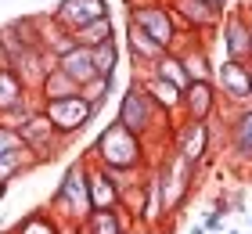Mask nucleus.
Segmentation results:
<instances>
[{"label":"nucleus","mask_w":252,"mask_h":234,"mask_svg":"<svg viewBox=\"0 0 252 234\" xmlns=\"http://www.w3.org/2000/svg\"><path fill=\"white\" fill-rule=\"evenodd\" d=\"M94 51V72L101 76V79H112L119 72V62H123V51H119V40L112 36V40H105V43H97V47H90Z\"/></svg>","instance_id":"4be33fe9"},{"label":"nucleus","mask_w":252,"mask_h":234,"mask_svg":"<svg viewBox=\"0 0 252 234\" xmlns=\"http://www.w3.org/2000/svg\"><path fill=\"white\" fill-rule=\"evenodd\" d=\"M133 234H137V231H133Z\"/></svg>","instance_id":"4c0bfd02"},{"label":"nucleus","mask_w":252,"mask_h":234,"mask_svg":"<svg viewBox=\"0 0 252 234\" xmlns=\"http://www.w3.org/2000/svg\"><path fill=\"white\" fill-rule=\"evenodd\" d=\"M47 209L62 224H83L90 213V191H87V159L79 155L76 162H68L58 187H54Z\"/></svg>","instance_id":"7ed1b4c3"},{"label":"nucleus","mask_w":252,"mask_h":234,"mask_svg":"<svg viewBox=\"0 0 252 234\" xmlns=\"http://www.w3.org/2000/svg\"><path fill=\"white\" fill-rule=\"evenodd\" d=\"M220 112V90L213 79H191L180 90V115L198 123H213V115Z\"/></svg>","instance_id":"9d476101"},{"label":"nucleus","mask_w":252,"mask_h":234,"mask_svg":"<svg viewBox=\"0 0 252 234\" xmlns=\"http://www.w3.org/2000/svg\"><path fill=\"white\" fill-rule=\"evenodd\" d=\"M32 94H36V101H58V98H72V94H79V83L54 65L51 72L40 79V87L32 90Z\"/></svg>","instance_id":"6ab92c4d"},{"label":"nucleus","mask_w":252,"mask_h":234,"mask_svg":"<svg viewBox=\"0 0 252 234\" xmlns=\"http://www.w3.org/2000/svg\"><path fill=\"white\" fill-rule=\"evenodd\" d=\"M29 94H32V90L22 83V76L15 72V68H11V65H0V115L11 112L18 101H26Z\"/></svg>","instance_id":"412c9836"},{"label":"nucleus","mask_w":252,"mask_h":234,"mask_svg":"<svg viewBox=\"0 0 252 234\" xmlns=\"http://www.w3.org/2000/svg\"><path fill=\"white\" fill-rule=\"evenodd\" d=\"M112 15V7H108V0H58V4L51 7V26H58L65 33H72L79 26H87V22H94V18H108Z\"/></svg>","instance_id":"9b49d317"},{"label":"nucleus","mask_w":252,"mask_h":234,"mask_svg":"<svg viewBox=\"0 0 252 234\" xmlns=\"http://www.w3.org/2000/svg\"><path fill=\"white\" fill-rule=\"evenodd\" d=\"M40 112L47 115V123L54 126V134H58V137H76V134H83L87 126L97 119L94 104H90L83 94L58 98V101H40Z\"/></svg>","instance_id":"39448f33"},{"label":"nucleus","mask_w":252,"mask_h":234,"mask_svg":"<svg viewBox=\"0 0 252 234\" xmlns=\"http://www.w3.org/2000/svg\"><path fill=\"white\" fill-rule=\"evenodd\" d=\"M220 43H223V58H231V62H249V54H252V22H249V15L242 7L223 11Z\"/></svg>","instance_id":"0eeeda50"},{"label":"nucleus","mask_w":252,"mask_h":234,"mask_svg":"<svg viewBox=\"0 0 252 234\" xmlns=\"http://www.w3.org/2000/svg\"><path fill=\"white\" fill-rule=\"evenodd\" d=\"M87 234H133V220L123 213V209H90L83 220Z\"/></svg>","instance_id":"dca6fc26"},{"label":"nucleus","mask_w":252,"mask_h":234,"mask_svg":"<svg viewBox=\"0 0 252 234\" xmlns=\"http://www.w3.org/2000/svg\"><path fill=\"white\" fill-rule=\"evenodd\" d=\"M126 22L137 26L144 36H152L162 51H173L180 43V26H177V15L166 0H155V4H126Z\"/></svg>","instance_id":"20e7f679"},{"label":"nucleus","mask_w":252,"mask_h":234,"mask_svg":"<svg viewBox=\"0 0 252 234\" xmlns=\"http://www.w3.org/2000/svg\"><path fill=\"white\" fill-rule=\"evenodd\" d=\"M36 108H40L36 94H29L26 101H18V104H15V108H11V112H4V115H0V123H4V126H11V130H15V126H22V123H26V119H29V115L36 112Z\"/></svg>","instance_id":"393cba45"},{"label":"nucleus","mask_w":252,"mask_h":234,"mask_svg":"<svg viewBox=\"0 0 252 234\" xmlns=\"http://www.w3.org/2000/svg\"><path fill=\"white\" fill-rule=\"evenodd\" d=\"M22 140H18V134L11 130V126H4L0 123V155H4V151H11V148H18Z\"/></svg>","instance_id":"bb28decb"},{"label":"nucleus","mask_w":252,"mask_h":234,"mask_svg":"<svg viewBox=\"0 0 252 234\" xmlns=\"http://www.w3.org/2000/svg\"><path fill=\"white\" fill-rule=\"evenodd\" d=\"M133 79H137V83H141V87L148 90V98H152V101H155V104H158V108H162L166 115H173V119L180 115V90H177V87H169L166 79L148 76V72H137Z\"/></svg>","instance_id":"f3484780"},{"label":"nucleus","mask_w":252,"mask_h":234,"mask_svg":"<svg viewBox=\"0 0 252 234\" xmlns=\"http://www.w3.org/2000/svg\"><path fill=\"white\" fill-rule=\"evenodd\" d=\"M0 65H7V54H4V47H0Z\"/></svg>","instance_id":"473e14b6"},{"label":"nucleus","mask_w":252,"mask_h":234,"mask_svg":"<svg viewBox=\"0 0 252 234\" xmlns=\"http://www.w3.org/2000/svg\"><path fill=\"white\" fill-rule=\"evenodd\" d=\"M126 51H130V65H133V72H144L148 65L155 62L158 54H162V47H158L152 36H144L137 26H130L126 22Z\"/></svg>","instance_id":"2eb2a0df"},{"label":"nucleus","mask_w":252,"mask_h":234,"mask_svg":"<svg viewBox=\"0 0 252 234\" xmlns=\"http://www.w3.org/2000/svg\"><path fill=\"white\" fill-rule=\"evenodd\" d=\"M169 151L180 155L184 162H202L213 151V123H198V119H173L169 126Z\"/></svg>","instance_id":"423d86ee"},{"label":"nucleus","mask_w":252,"mask_h":234,"mask_svg":"<svg viewBox=\"0 0 252 234\" xmlns=\"http://www.w3.org/2000/svg\"><path fill=\"white\" fill-rule=\"evenodd\" d=\"M116 90H119V76H112V79H101V76H97V79H90V83L79 87V94H83V98H87L90 104H94V112L105 108L108 98H112Z\"/></svg>","instance_id":"b1692460"},{"label":"nucleus","mask_w":252,"mask_h":234,"mask_svg":"<svg viewBox=\"0 0 252 234\" xmlns=\"http://www.w3.org/2000/svg\"><path fill=\"white\" fill-rule=\"evenodd\" d=\"M249 62H252V54H249Z\"/></svg>","instance_id":"e433bc0d"},{"label":"nucleus","mask_w":252,"mask_h":234,"mask_svg":"<svg viewBox=\"0 0 252 234\" xmlns=\"http://www.w3.org/2000/svg\"><path fill=\"white\" fill-rule=\"evenodd\" d=\"M116 119H119L130 134L141 137L148 148H152V140H158L162 134L169 137V126H173V115H166L162 108H158L137 79H130V87L119 94V112H116Z\"/></svg>","instance_id":"f03ea898"},{"label":"nucleus","mask_w":252,"mask_h":234,"mask_svg":"<svg viewBox=\"0 0 252 234\" xmlns=\"http://www.w3.org/2000/svg\"><path fill=\"white\" fill-rule=\"evenodd\" d=\"M188 234H205V227H202V224H198V227H191V231H188Z\"/></svg>","instance_id":"2f4dec72"},{"label":"nucleus","mask_w":252,"mask_h":234,"mask_svg":"<svg viewBox=\"0 0 252 234\" xmlns=\"http://www.w3.org/2000/svg\"><path fill=\"white\" fill-rule=\"evenodd\" d=\"M7 191H11V184H7V180H0V202L7 198Z\"/></svg>","instance_id":"c756f323"},{"label":"nucleus","mask_w":252,"mask_h":234,"mask_svg":"<svg viewBox=\"0 0 252 234\" xmlns=\"http://www.w3.org/2000/svg\"><path fill=\"white\" fill-rule=\"evenodd\" d=\"M166 4L173 7L180 33H194V36H205V40H209V33L220 29L223 11L213 7V4H205V0H166Z\"/></svg>","instance_id":"6e6552de"},{"label":"nucleus","mask_w":252,"mask_h":234,"mask_svg":"<svg viewBox=\"0 0 252 234\" xmlns=\"http://www.w3.org/2000/svg\"><path fill=\"white\" fill-rule=\"evenodd\" d=\"M249 101H252V62H249Z\"/></svg>","instance_id":"7c9ffc66"},{"label":"nucleus","mask_w":252,"mask_h":234,"mask_svg":"<svg viewBox=\"0 0 252 234\" xmlns=\"http://www.w3.org/2000/svg\"><path fill=\"white\" fill-rule=\"evenodd\" d=\"M223 234H242V231H231V227H223Z\"/></svg>","instance_id":"72a5a7b5"},{"label":"nucleus","mask_w":252,"mask_h":234,"mask_svg":"<svg viewBox=\"0 0 252 234\" xmlns=\"http://www.w3.org/2000/svg\"><path fill=\"white\" fill-rule=\"evenodd\" d=\"M87 191H90V209H119L123 205V187L94 159H87Z\"/></svg>","instance_id":"ddd939ff"},{"label":"nucleus","mask_w":252,"mask_h":234,"mask_svg":"<svg viewBox=\"0 0 252 234\" xmlns=\"http://www.w3.org/2000/svg\"><path fill=\"white\" fill-rule=\"evenodd\" d=\"M76 43H83V47H97V43H105L116 36V29H112V15L108 18H94V22H87V26H79L68 33Z\"/></svg>","instance_id":"5701e85b"},{"label":"nucleus","mask_w":252,"mask_h":234,"mask_svg":"<svg viewBox=\"0 0 252 234\" xmlns=\"http://www.w3.org/2000/svg\"><path fill=\"white\" fill-rule=\"evenodd\" d=\"M249 234H252V213H249Z\"/></svg>","instance_id":"f704fd0d"},{"label":"nucleus","mask_w":252,"mask_h":234,"mask_svg":"<svg viewBox=\"0 0 252 234\" xmlns=\"http://www.w3.org/2000/svg\"><path fill=\"white\" fill-rule=\"evenodd\" d=\"M205 4H213V7H220V11H227V4H231V0H205Z\"/></svg>","instance_id":"c85d7f7f"},{"label":"nucleus","mask_w":252,"mask_h":234,"mask_svg":"<svg viewBox=\"0 0 252 234\" xmlns=\"http://www.w3.org/2000/svg\"><path fill=\"white\" fill-rule=\"evenodd\" d=\"M65 231H68V224H62L51 209H32L15 227V234H65Z\"/></svg>","instance_id":"aec40b11"},{"label":"nucleus","mask_w":252,"mask_h":234,"mask_svg":"<svg viewBox=\"0 0 252 234\" xmlns=\"http://www.w3.org/2000/svg\"><path fill=\"white\" fill-rule=\"evenodd\" d=\"M40 4H47V0H40Z\"/></svg>","instance_id":"c9c22d12"},{"label":"nucleus","mask_w":252,"mask_h":234,"mask_svg":"<svg viewBox=\"0 0 252 234\" xmlns=\"http://www.w3.org/2000/svg\"><path fill=\"white\" fill-rule=\"evenodd\" d=\"M54 65H58L65 76H72L79 87L90 83V79H97V72H94V51H90V47H83V43L65 47V51L54 58Z\"/></svg>","instance_id":"4468645a"},{"label":"nucleus","mask_w":252,"mask_h":234,"mask_svg":"<svg viewBox=\"0 0 252 234\" xmlns=\"http://www.w3.org/2000/svg\"><path fill=\"white\" fill-rule=\"evenodd\" d=\"M144 72H148V76L166 79V83H169V87H177V90H184V87L191 83L188 72H184V65H180V58H177V51H162L152 65L144 68ZM133 76H137V72H133Z\"/></svg>","instance_id":"a211bd4d"},{"label":"nucleus","mask_w":252,"mask_h":234,"mask_svg":"<svg viewBox=\"0 0 252 234\" xmlns=\"http://www.w3.org/2000/svg\"><path fill=\"white\" fill-rule=\"evenodd\" d=\"M227 155L238 169H252V101L227 115Z\"/></svg>","instance_id":"1a4fd4ad"},{"label":"nucleus","mask_w":252,"mask_h":234,"mask_svg":"<svg viewBox=\"0 0 252 234\" xmlns=\"http://www.w3.org/2000/svg\"><path fill=\"white\" fill-rule=\"evenodd\" d=\"M213 213H220V216L227 220V216L234 213V209H231V198H227V195H216V198H213Z\"/></svg>","instance_id":"cd10ccee"},{"label":"nucleus","mask_w":252,"mask_h":234,"mask_svg":"<svg viewBox=\"0 0 252 234\" xmlns=\"http://www.w3.org/2000/svg\"><path fill=\"white\" fill-rule=\"evenodd\" d=\"M213 83L220 90V101H227L231 108L249 104V62H231V58L216 62Z\"/></svg>","instance_id":"f8f14e48"},{"label":"nucleus","mask_w":252,"mask_h":234,"mask_svg":"<svg viewBox=\"0 0 252 234\" xmlns=\"http://www.w3.org/2000/svg\"><path fill=\"white\" fill-rule=\"evenodd\" d=\"M83 155L101 162L105 169H123V173H144L152 166V148L137 134L126 130L119 119L105 123V130L94 137V144H90Z\"/></svg>","instance_id":"f257e3e1"},{"label":"nucleus","mask_w":252,"mask_h":234,"mask_svg":"<svg viewBox=\"0 0 252 234\" xmlns=\"http://www.w3.org/2000/svg\"><path fill=\"white\" fill-rule=\"evenodd\" d=\"M202 227H205V234H223V216L220 213H213V209H209V213H202Z\"/></svg>","instance_id":"a878e982"}]
</instances>
